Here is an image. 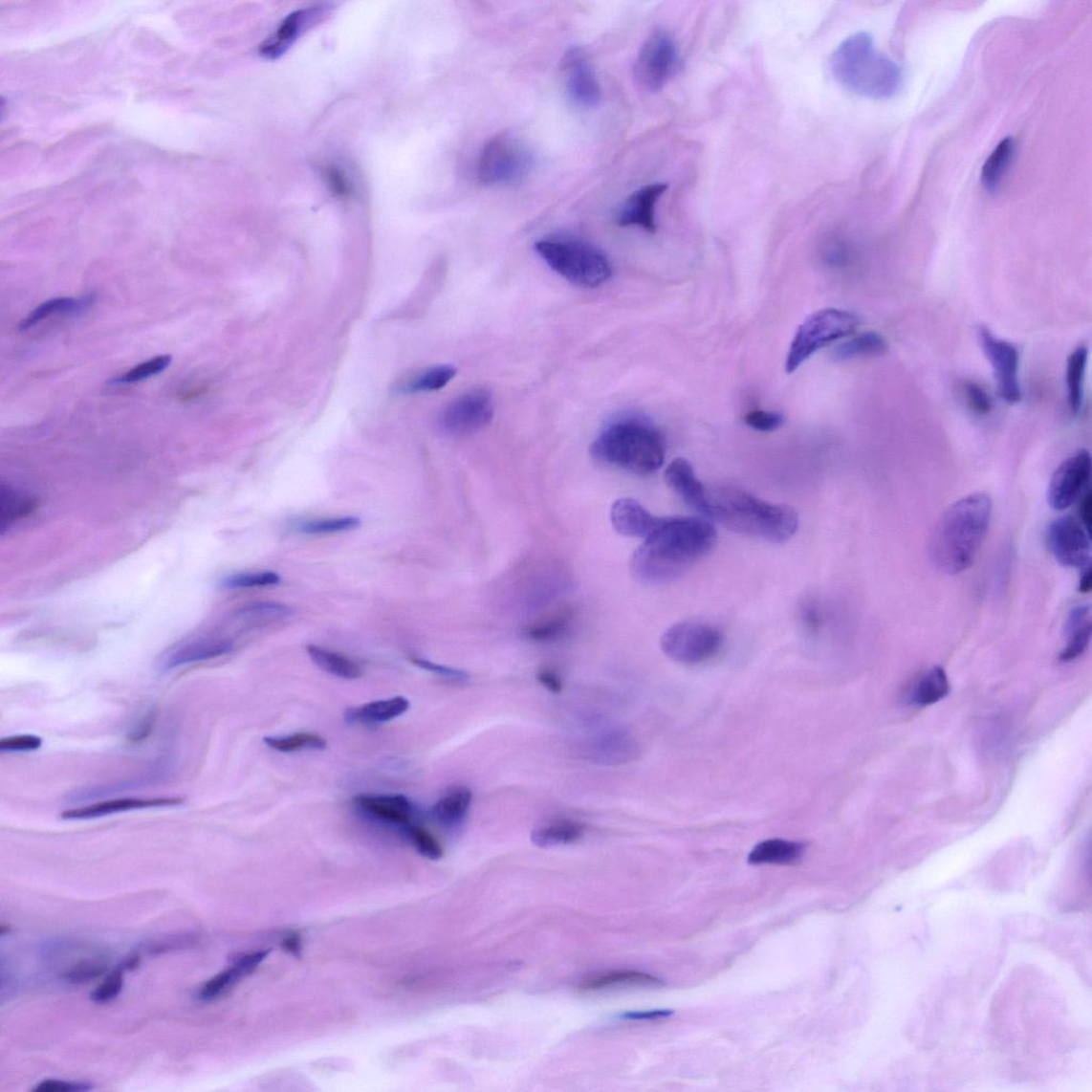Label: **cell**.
I'll list each match as a JSON object with an SVG mask.
<instances>
[{"instance_id": "39", "label": "cell", "mask_w": 1092, "mask_h": 1092, "mask_svg": "<svg viewBox=\"0 0 1092 1092\" xmlns=\"http://www.w3.org/2000/svg\"><path fill=\"white\" fill-rule=\"evenodd\" d=\"M360 525V520L357 516H340L304 521L297 525V531L305 535L339 534L357 530Z\"/></svg>"}, {"instance_id": "11", "label": "cell", "mask_w": 1092, "mask_h": 1092, "mask_svg": "<svg viewBox=\"0 0 1092 1092\" xmlns=\"http://www.w3.org/2000/svg\"><path fill=\"white\" fill-rule=\"evenodd\" d=\"M494 415L491 392L474 388L452 401L440 415V429L452 437L469 436L484 429Z\"/></svg>"}, {"instance_id": "27", "label": "cell", "mask_w": 1092, "mask_h": 1092, "mask_svg": "<svg viewBox=\"0 0 1092 1092\" xmlns=\"http://www.w3.org/2000/svg\"><path fill=\"white\" fill-rule=\"evenodd\" d=\"M800 841L771 839L761 841L749 854L748 863L753 865L792 864L797 863L804 853Z\"/></svg>"}, {"instance_id": "26", "label": "cell", "mask_w": 1092, "mask_h": 1092, "mask_svg": "<svg viewBox=\"0 0 1092 1092\" xmlns=\"http://www.w3.org/2000/svg\"><path fill=\"white\" fill-rule=\"evenodd\" d=\"M1016 142L1013 137H1006L999 142L992 154L989 155L982 169L983 186L988 193L995 194L1001 188L1004 179L1010 171L1016 154Z\"/></svg>"}, {"instance_id": "8", "label": "cell", "mask_w": 1092, "mask_h": 1092, "mask_svg": "<svg viewBox=\"0 0 1092 1092\" xmlns=\"http://www.w3.org/2000/svg\"><path fill=\"white\" fill-rule=\"evenodd\" d=\"M534 154L529 145L513 134L494 136L481 151L477 175L485 186H502L524 180L533 169Z\"/></svg>"}, {"instance_id": "4", "label": "cell", "mask_w": 1092, "mask_h": 1092, "mask_svg": "<svg viewBox=\"0 0 1092 1092\" xmlns=\"http://www.w3.org/2000/svg\"><path fill=\"white\" fill-rule=\"evenodd\" d=\"M830 68L841 87L865 98H891L903 87L901 67L876 49L867 33H857L841 42L831 55Z\"/></svg>"}, {"instance_id": "36", "label": "cell", "mask_w": 1092, "mask_h": 1092, "mask_svg": "<svg viewBox=\"0 0 1092 1092\" xmlns=\"http://www.w3.org/2000/svg\"><path fill=\"white\" fill-rule=\"evenodd\" d=\"M33 511V502L11 487L0 489V531L3 533Z\"/></svg>"}, {"instance_id": "38", "label": "cell", "mask_w": 1092, "mask_h": 1092, "mask_svg": "<svg viewBox=\"0 0 1092 1092\" xmlns=\"http://www.w3.org/2000/svg\"><path fill=\"white\" fill-rule=\"evenodd\" d=\"M264 743L273 749L275 752L282 753H292L301 751H325L328 747L327 740L318 734L314 733H295L286 736H266Z\"/></svg>"}, {"instance_id": "40", "label": "cell", "mask_w": 1092, "mask_h": 1092, "mask_svg": "<svg viewBox=\"0 0 1092 1092\" xmlns=\"http://www.w3.org/2000/svg\"><path fill=\"white\" fill-rule=\"evenodd\" d=\"M172 362L171 356H159L155 357L146 362L139 364L127 373L115 379L114 384H133L146 381L153 376L162 374Z\"/></svg>"}, {"instance_id": "47", "label": "cell", "mask_w": 1092, "mask_h": 1092, "mask_svg": "<svg viewBox=\"0 0 1092 1092\" xmlns=\"http://www.w3.org/2000/svg\"><path fill=\"white\" fill-rule=\"evenodd\" d=\"M967 403L972 411L978 415H987L993 410V401L983 386L969 382L965 384Z\"/></svg>"}, {"instance_id": "34", "label": "cell", "mask_w": 1092, "mask_h": 1092, "mask_svg": "<svg viewBox=\"0 0 1092 1092\" xmlns=\"http://www.w3.org/2000/svg\"><path fill=\"white\" fill-rule=\"evenodd\" d=\"M1088 362V348L1081 346L1069 356L1066 369L1068 401L1071 413L1081 412L1084 400V381Z\"/></svg>"}, {"instance_id": "14", "label": "cell", "mask_w": 1092, "mask_h": 1092, "mask_svg": "<svg viewBox=\"0 0 1092 1092\" xmlns=\"http://www.w3.org/2000/svg\"><path fill=\"white\" fill-rule=\"evenodd\" d=\"M1091 475V457L1086 449L1075 453L1055 470L1049 488L1048 503L1054 511L1063 512L1077 502L1085 491Z\"/></svg>"}, {"instance_id": "19", "label": "cell", "mask_w": 1092, "mask_h": 1092, "mask_svg": "<svg viewBox=\"0 0 1092 1092\" xmlns=\"http://www.w3.org/2000/svg\"><path fill=\"white\" fill-rule=\"evenodd\" d=\"M666 483L685 504L702 515H709V488L702 484L688 460L675 459L665 471Z\"/></svg>"}, {"instance_id": "6", "label": "cell", "mask_w": 1092, "mask_h": 1092, "mask_svg": "<svg viewBox=\"0 0 1092 1092\" xmlns=\"http://www.w3.org/2000/svg\"><path fill=\"white\" fill-rule=\"evenodd\" d=\"M535 250L563 279L585 289H596L613 275L612 264L604 252L581 239H542L535 244Z\"/></svg>"}, {"instance_id": "28", "label": "cell", "mask_w": 1092, "mask_h": 1092, "mask_svg": "<svg viewBox=\"0 0 1092 1092\" xmlns=\"http://www.w3.org/2000/svg\"><path fill=\"white\" fill-rule=\"evenodd\" d=\"M576 616L574 607L564 606L526 625L524 634L529 640L536 643L557 641L568 633Z\"/></svg>"}, {"instance_id": "42", "label": "cell", "mask_w": 1092, "mask_h": 1092, "mask_svg": "<svg viewBox=\"0 0 1092 1092\" xmlns=\"http://www.w3.org/2000/svg\"><path fill=\"white\" fill-rule=\"evenodd\" d=\"M280 581L279 574L273 571H261L235 574V576L225 579L224 586L233 590L263 588L279 585Z\"/></svg>"}, {"instance_id": "10", "label": "cell", "mask_w": 1092, "mask_h": 1092, "mask_svg": "<svg viewBox=\"0 0 1092 1092\" xmlns=\"http://www.w3.org/2000/svg\"><path fill=\"white\" fill-rule=\"evenodd\" d=\"M724 644L718 628L700 622H682L662 637V649L669 659L685 665L705 663L716 656Z\"/></svg>"}, {"instance_id": "55", "label": "cell", "mask_w": 1092, "mask_h": 1092, "mask_svg": "<svg viewBox=\"0 0 1092 1092\" xmlns=\"http://www.w3.org/2000/svg\"><path fill=\"white\" fill-rule=\"evenodd\" d=\"M328 180L332 188L335 189L337 193L341 194V196H348L350 188L344 174L336 168H332L328 170Z\"/></svg>"}, {"instance_id": "58", "label": "cell", "mask_w": 1092, "mask_h": 1092, "mask_svg": "<svg viewBox=\"0 0 1092 1092\" xmlns=\"http://www.w3.org/2000/svg\"><path fill=\"white\" fill-rule=\"evenodd\" d=\"M1091 587H1092V570H1091V564H1088L1087 567L1082 568L1081 576L1080 579L1079 590H1080V592H1081V594H1087V592H1089L1091 590Z\"/></svg>"}, {"instance_id": "56", "label": "cell", "mask_w": 1092, "mask_h": 1092, "mask_svg": "<svg viewBox=\"0 0 1092 1092\" xmlns=\"http://www.w3.org/2000/svg\"><path fill=\"white\" fill-rule=\"evenodd\" d=\"M1080 515L1081 524L1084 525L1085 529L1090 534L1092 524V497L1089 489L1086 492H1084V496L1081 498Z\"/></svg>"}, {"instance_id": "37", "label": "cell", "mask_w": 1092, "mask_h": 1092, "mask_svg": "<svg viewBox=\"0 0 1092 1092\" xmlns=\"http://www.w3.org/2000/svg\"><path fill=\"white\" fill-rule=\"evenodd\" d=\"M456 375L457 369L453 366H434L409 379V381L402 386V390L408 393L440 391L443 387H446Z\"/></svg>"}, {"instance_id": "45", "label": "cell", "mask_w": 1092, "mask_h": 1092, "mask_svg": "<svg viewBox=\"0 0 1092 1092\" xmlns=\"http://www.w3.org/2000/svg\"><path fill=\"white\" fill-rule=\"evenodd\" d=\"M124 977L121 969H117L110 973L94 993L91 994L92 1001L97 1003H107L111 999L116 998L123 988Z\"/></svg>"}, {"instance_id": "12", "label": "cell", "mask_w": 1092, "mask_h": 1092, "mask_svg": "<svg viewBox=\"0 0 1092 1092\" xmlns=\"http://www.w3.org/2000/svg\"><path fill=\"white\" fill-rule=\"evenodd\" d=\"M978 339L994 368L999 396L1008 404H1019L1022 400L1019 350L1012 342L995 337L984 326L978 329Z\"/></svg>"}, {"instance_id": "53", "label": "cell", "mask_w": 1092, "mask_h": 1092, "mask_svg": "<svg viewBox=\"0 0 1092 1092\" xmlns=\"http://www.w3.org/2000/svg\"><path fill=\"white\" fill-rule=\"evenodd\" d=\"M536 680L540 682L543 688L553 693H560L563 689L559 675L550 669H542L536 673Z\"/></svg>"}, {"instance_id": "18", "label": "cell", "mask_w": 1092, "mask_h": 1092, "mask_svg": "<svg viewBox=\"0 0 1092 1092\" xmlns=\"http://www.w3.org/2000/svg\"><path fill=\"white\" fill-rule=\"evenodd\" d=\"M353 801L365 816L401 829L410 825L415 816L412 802L404 795L362 794L356 796Z\"/></svg>"}, {"instance_id": "9", "label": "cell", "mask_w": 1092, "mask_h": 1092, "mask_svg": "<svg viewBox=\"0 0 1092 1092\" xmlns=\"http://www.w3.org/2000/svg\"><path fill=\"white\" fill-rule=\"evenodd\" d=\"M681 54L677 41L665 30H656L644 42L634 64L637 85L656 94L677 76Z\"/></svg>"}, {"instance_id": "50", "label": "cell", "mask_w": 1092, "mask_h": 1092, "mask_svg": "<svg viewBox=\"0 0 1092 1092\" xmlns=\"http://www.w3.org/2000/svg\"><path fill=\"white\" fill-rule=\"evenodd\" d=\"M92 1089L87 1082L68 1081L59 1080H45L40 1082L38 1086L33 1088L35 1092H71V1091H88Z\"/></svg>"}, {"instance_id": "15", "label": "cell", "mask_w": 1092, "mask_h": 1092, "mask_svg": "<svg viewBox=\"0 0 1092 1092\" xmlns=\"http://www.w3.org/2000/svg\"><path fill=\"white\" fill-rule=\"evenodd\" d=\"M561 71L564 89L572 103L580 108L596 107L601 91L597 74L580 48H571L563 55Z\"/></svg>"}, {"instance_id": "30", "label": "cell", "mask_w": 1092, "mask_h": 1092, "mask_svg": "<svg viewBox=\"0 0 1092 1092\" xmlns=\"http://www.w3.org/2000/svg\"><path fill=\"white\" fill-rule=\"evenodd\" d=\"M950 684L946 670L942 667H933L916 682L910 691L911 705L919 708L936 705L950 695Z\"/></svg>"}, {"instance_id": "59", "label": "cell", "mask_w": 1092, "mask_h": 1092, "mask_svg": "<svg viewBox=\"0 0 1092 1092\" xmlns=\"http://www.w3.org/2000/svg\"><path fill=\"white\" fill-rule=\"evenodd\" d=\"M283 948L294 955H298L301 950V940L297 933L292 934L287 937L283 942Z\"/></svg>"}, {"instance_id": "49", "label": "cell", "mask_w": 1092, "mask_h": 1092, "mask_svg": "<svg viewBox=\"0 0 1092 1092\" xmlns=\"http://www.w3.org/2000/svg\"><path fill=\"white\" fill-rule=\"evenodd\" d=\"M411 663L421 669L436 673L441 677L452 680H465L468 678V673L464 670L448 667V666L439 665L427 660L420 659V657H412Z\"/></svg>"}, {"instance_id": "17", "label": "cell", "mask_w": 1092, "mask_h": 1092, "mask_svg": "<svg viewBox=\"0 0 1092 1092\" xmlns=\"http://www.w3.org/2000/svg\"><path fill=\"white\" fill-rule=\"evenodd\" d=\"M667 185L651 184L631 194L617 212L620 227H638L654 233L656 230L655 207Z\"/></svg>"}, {"instance_id": "2", "label": "cell", "mask_w": 1092, "mask_h": 1092, "mask_svg": "<svg viewBox=\"0 0 1092 1092\" xmlns=\"http://www.w3.org/2000/svg\"><path fill=\"white\" fill-rule=\"evenodd\" d=\"M988 494L961 498L944 513L930 535L929 558L939 571L955 576L973 564L992 520Z\"/></svg>"}, {"instance_id": "41", "label": "cell", "mask_w": 1092, "mask_h": 1092, "mask_svg": "<svg viewBox=\"0 0 1092 1092\" xmlns=\"http://www.w3.org/2000/svg\"><path fill=\"white\" fill-rule=\"evenodd\" d=\"M401 830L405 838L411 841L415 849L425 858L439 860L443 857L442 846L427 830H425L419 825H414V823H410V825H406Z\"/></svg>"}, {"instance_id": "52", "label": "cell", "mask_w": 1092, "mask_h": 1092, "mask_svg": "<svg viewBox=\"0 0 1092 1092\" xmlns=\"http://www.w3.org/2000/svg\"><path fill=\"white\" fill-rule=\"evenodd\" d=\"M155 720H156V715L154 714V712L153 711L149 712V714H147L141 721H139V723L132 730L131 734H129V736H128L129 740H132V742H134V743H138V742H142V740H143L147 736H149L152 732V730H153V727L155 724Z\"/></svg>"}, {"instance_id": "3", "label": "cell", "mask_w": 1092, "mask_h": 1092, "mask_svg": "<svg viewBox=\"0 0 1092 1092\" xmlns=\"http://www.w3.org/2000/svg\"><path fill=\"white\" fill-rule=\"evenodd\" d=\"M728 529L766 541L782 543L797 532L793 508L763 499L732 486L709 488V515Z\"/></svg>"}, {"instance_id": "57", "label": "cell", "mask_w": 1092, "mask_h": 1092, "mask_svg": "<svg viewBox=\"0 0 1092 1092\" xmlns=\"http://www.w3.org/2000/svg\"><path fill=\"white\" fill-rule=\"evenodd\" d=\"M671 1011H650V1012H635L627 1013L622 1016L625 1020L643 1021V1020H655L662 1019L671 1016Z\"/></svg>"}, {"instance_id": "48", "label": "cell", "mask_w": 1092, "mask_h": 1092, "mask_svg": "<svg viewBox=\"0 0 1092 1092\" xmlns=\"http://www.w3.org/2000/svg\"><path fill=\"white\" fill-rule=\"evenodd\" d=\"M42 738L35 735H15L0 740V751L7 753L33 752L42 746Z\"/></svg>"}, {"instance_id": "22", "label": "cell", "mask_w": 1092, "mask_h": 1092, "mask_svg": "<svg viewBox=\"0 0 1092 1092\" xmlns=\"http://www.w3.org/2000/svg\"><path fill=\"white\" fill-rule=\"evenodd\" d=\"M1091 607L1081 604L1071 610L1065 626L1066 644L1059 654V661H1076L1088 649L1091 641Z\"/></svg>"}, {"instance_id": "13", "label": "cell", "mask_w": 1092, "mask_h": 1092, "mask_svg": "<svg viewBox=\"0 0 1092 1092\" xmlns=\"http://www.w3.org/2000/svg\"><path fill=\"white\" fill-rule=\"evenodd\" d=\"M1049 549L1063 567L1085 568L1091 561L1090 534L1071 515L1055 519L1047 530Z\"/></svg>"}, {"instance_id": "35", "label": "cell", "mask_w": 1092, "mask_h": 1092, "mask_svg": "<svg viewBox=\"0 0 1092 1092\" xmlns=\"http://www.w3.org/2000/svg\"><path fill=\"white\" fill-rule=\"evenodd\" d=\"M886 349V341L881 335L876 332H865L841 342L833 351V358L837 360H851L877 357L884 355Z\"/></svg>"}, {"instance_id": "60", "label": "cell", "mask_w": 1092, "mask_h": 1092, "mask_svg": "<svg viewBox=\"0 0 1092 1092\" xmlns=\"http://www.w3.org/2000/svg\"><path fill=\"white\" fill-rule=\"evenodd\" d=\"M139 962H141V959H139V957H132L131 959L127 960L124 967L127 970H134L138 967Z\"/></svg>"}, {"instance_id": "44", "label": "cell", "mask_w": 1092, "mask_h": 1092, "mask_svg": "<svg viewBox=\"0 0 1092 1092\" xmlns=\"http://www.w3.org/2000/svg\"><path fill=\"white\" fill-rule=\"evenodd\" d=\"M106 970L107 967L101 962L87 960L71 968L63 977L71 984H85L104 974Z\"/></svg>"}, {"instance_id": "25", "label": "cell", "mask_w": 1092, "mask_h": 1092, "mask_svg": "<svg viewBox=\"0 0 1092 1092\" xmlns=\"http://www.w3.org/2000/svg\"><path fill=\"white\" fill-rule=\"evenodd\" d=\"M473 801V793L466 786H455L448 790L434 804L432 818L440 825L451 828L465 820Z\"/></svg>"}, {"instance_id": "1", "label": "cell", "mask_w": 1092, "mask_h": 1092, "mask_svg": "<svg viewBox=\"0 0 1092 1092\" xmlns=\"http://www.w3.org/2000/svg\"><path fill=\"white\" fill-rule=\"evenodd\" d=\"M714 525L702 517H664L633 554L634 577L646 584L679 579L714 546Z\"/></svg>"}, {"instance_id": "54", "label": "cell", "mask_w": 1092, "mask_h": 1092, "mask_svg": "<svg viewBox=\"0 0 1092 1092\" xmlns=\"http://www.w3.org/2000/svg\"><path fill=\"white\" fill-rule=\"evenodd\" d=\"M268 954H270V951H257L252 952V954L239 956L234 961V965L242 969L246 974H249L250 972H252L258 965L262 964Z\"/></svg>"}, {"instance_id": "7", "label": "cell", "mask_w": 1092, "mask_h": 1092, "mask_svg": "<svg viewBox=\"0 0 1092 1092\" xmlns=\"http://www.w3.org/2000/svg\"><path fill=\"white\" fill-rule=\"evenodd\" d=\"M860 323L856 314L836 308L822 309L804 320L791 342L785 370L793 374L819 350L853 335Z\"/></svg>"}, {"instance_id": "16", "label": "cell", "mask_w": 1092, "mask_h": 1092, "mask_svg": "<svg viewBox=\"0 0 1092 1092\" xmlns=\"http://www.w3.org/2000/svg\"><path fill=\"white\" fill-rule=\"evenodd\" d=\"M325 13L326 8L318 6L300 9L287 15L277 30L263 43L260 54L266 59L280 58L298 40L301 33Z\"/></svg>"}, {"instance_id": "61", "label": "cell", "mask_w": 1092, "mask_h": 1092, "mask_svg": "<svg viewBox=\"0 0 1092 1092\" xmlns=\"http://www.w3.org/2000/svg\"><path fill=\"white\" fill-rule=\"evenodd\" d=\"M11 931V928L7 927V925H5V924H2V927H0V933H2V936H4V934L9 933Z\"/></svg>"}, {"instance_id": "23", "label": "cell", "mask_w": 1092, "mask_h": 1092, "mask_svg": "<svg viewBox=\"0 0 1092 1092\" xmlns=\"http://www.w3.org/2000/svg\"><path fill=\"white\" fill-rule=\"evenodd\" d=\"M234 644L229 640H200L184 644L174 650L164 664L166 670L184 665L206 662L232 652Z\"/></svg>"}, {"instance_id": "5", "label": "cell", "mask_w": 1092, "mask_h": 1092, "mask_svg": "<svg viewBox=\"0 0 1092 1092\" xmlns=\"http://www.w3.org/2000/svg\"><path fill=\"white\" fill-rule=\"evenodd\" d=\"M590 453L600 462L646 476L663 466L666 442L651 422L629 416L607 426L592 443Z\"/></svg>"}, {"instance_id": "31", "label": "cell", "mask_w": 1092, "mask_h": 1092, "mask_svg": "<svg viewBox=\"0 0 1092 1092\" xmlns=\"http://www.w3.org/2000/svg\"><path fill=\"white\" fill-rule=\"evenodd\" d=\"M94 303L95 297L91 295L81 298L64 297L45 301L21 322L20 330H30L41 321L55 317V315L78 314L87 311Z\"/></svg>"}, {"instance_id": "21", "label": "cell", "mask_w": 1092, "mask_h": 1092, "mask_svg": "<svg viewBox=\"0 0 1092 1092\" xmlns=\"http://www.w3.org/2000/svg\"><path fill=\"white\" fill-rule=\"evenodd\" d=\"M660 517H655L633 498H620L612 506L610 521L616 532L625 536L645 539Z\"/></svg>"}, {"instance_id": "29", "label": "cell", "mask_w": 1092, "mask_h": 1092, "mask_svg": "<svg viewBox=\"0 0 1092 1092\" xmlns=\"http://www.w3.org/2000/svg\"><path fill=\"white\" fill-rule=\"evenodd\" d=\"M661 979L638 971H613L605 973L587 976L579 985L581 992H600V990L618 988L622 986H661Z\"/></svg>"}, {"instance_id": "32", "label": "cell", "mask_w": 1092, "mask_h": 1092, "mask_svg": "<svg viewBox=\"0 0 1092 1092\" xmlns=\"http://www.w3.org/2000/svg\"><path fill=\"white\" fill-rule=\"evenodd\" d=\"M584 832L585 827L580 822L570 819L557 820L534 830L532 841L541 848L568 845L580 840Z\"/></svg>"}, {"instance_id": "24", "label": "cell", "mask_w": 1092, "mask_h": 1092, "mask_svg": "<svg viewBox=\"0 0 1092 1092\" xmlns=\"http://www.w3.org/2000/svg\"><path fill=\"white\" fill-rule=\"evenodd\" d=\"M409 709L408 699L394 697L348 709L345 711V719L351 724H382L404 715Z\"/></svg>"}, {"instance_id": "20", "label": "cell", "mask_w": 1092, "mask_h": 1092, "mask_svg": "<svg viewBox=\"0 0 1092 1092\" xmlns=\"http://www.w3.org/2000/svg\"><path fill=\"white\" fill-rule=\"evenodd\" d=\"M182 798H118L99 801L89 806L68 810L62 813V819L70 820L94 819L113 814L134 810H143L162 807H175L182 804Z\"/></svg>"}, {"instance_id": "51", "label": "cell", "mask_w": 1092, "mask_h": 1092, "mask_svg": "<svg viewBox=\"0 0 1092 1092\" xmlns=\"http://www.w3.org/2000/svg\"><path fill=\"white\" fill-rule=\"evenodd\" d=\"M802 622L812 633H818L823 623V616L820 607L816 601H810L801 608Z\"/></svg>"}, {"instance_id": "43", "label": "cell", "mask_w": 1092, "mask_h": 1092, "mask_svg": "<svg viewBox=\"0 0 1092 1092\" xmlns=\"http://www.w3.org/2000/svg\"><path fill=\"white\" fill-rule=\"evenodd\" d=\"M247 975L245 972L238 966L227 969L220 972L216 976L210 978L208 982L200 989L199 996L202 999H214L227 992L238 980Z\"/></svg>"}, {"instance_id": "33", "label": "cell", "mask_w": 1092, "mask_h": 1092, "mask_svg": "<svg viewBox=\"0 0 1092 1092\" xmlns=\"http://www.w3.org/2000/svg\"><path fill=\"white\" fill-rule=\"evenodd\" d=\"M307 652L311 660L320 669L335 675V677L345 680H356L362 677L363 671L360 666L346 655L315 644H309Z\"/></svg>"}, {"instance_id": "46", "label": "cell", "mask_w": 1092, "mask_h": 1092, "mask_svg": "<svg viewBox=\"0 0 1092 1092\" xmlns=\"http://www.w3.org/2000/svg\"><path fill=\"white\" fill-rule=\"evenodd\" d=\"M745 423L756 431L772 432L781 427L784 416L778 412L756 410L745 416Z\"/></svg>"}]
</instances>
